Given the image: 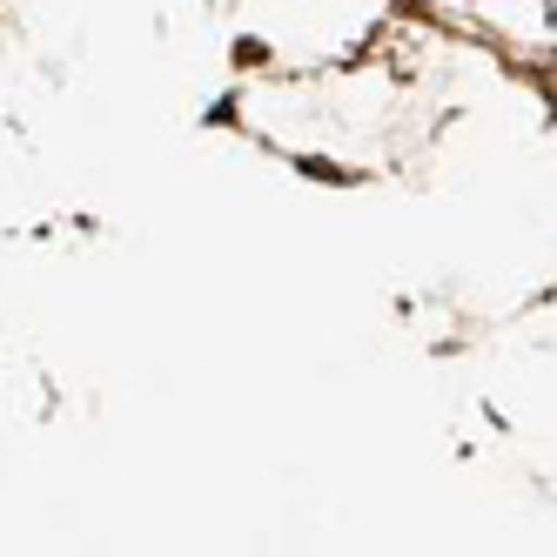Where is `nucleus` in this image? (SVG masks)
<instances>
[]
</instances>
